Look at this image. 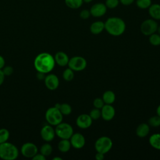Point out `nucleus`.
Masks as SVG:
<instances>
[{
  "instance_id": "obj_36",
  "label": "nucleus",
  "mask_w": 160,
  "mask_h": 160,
  "mask_svg": "<svg viewBox=\"0 0 160 160\" xmlns=\"http://www.w3.org/2000/svg\"><path fill=\"white\" fill-rule=\"evenodd\" d=\"M134 2L135 0H119V2L124 6H129Z\"/></svg>"
},
{
  "instance_id": "obj_13",
  "label": "nucleus",
  "mask_w": 160,
  "mask_h": 160,
  "mask_svg": "<svg viewBox=\"0 0 160 160\" xmlns=\"http://www.w3.org/2000/svg\"><path fill=\"white\" fill-rule=\"evenodd\" d=\"M44 84L46 87L51 91L56 89L59 85V80L58 77L54 74H49L45 76Z\"/></svg>"
},
{
  "instance_id": "obj_20",
  "label": "nucleus",
  "mask_w": 160,
  "mask_h": 160,
  "mask_svg": "<svg viewBox=\"0 0 160 160\" xmlns=\"http://www.w3.org/2000/svg\"><path fill=\"white\" fill-rule=\"evenodd\" d=\"M149 142L154 149L160 150V133H154L149 138Z\"/></svg>"
},
{
  "instance_id": "obj_29",
  "label": "nucleus",
  "mask_w": 160,
  "mask_h": 160,
  "mask_svg": "<svg viewBox=\"0 0 160 160\" xmlns=\"http://www.w3.org/2000/svg\"><path fill=\"white\" fill-rule=\"evenodd\" d=\"M9 136H10L9 132L7 129L6 128L0 129V144L7 142L9 138Z\"/></svg>"
},
{
  "instance_id": "obj_37",
  "label": "nucleus",
  "mask_w": 160,
  "mask_h": 160,
  "mask_svg": "<svg viewBox=\"0 0 160 160\" xmlns=\"http://www.w3.org/2000/svg\"><path fill=\"white\" fill-rule=\"evenodd\" d=\"M32 160H45L46 159V157L44 156H43L42 154H38L37 153L32 158Z\"/></svg>"
},
{
  "instance_id": "obj_8",
  "label": "nucleus",
  "mask_w": 160,
  "mask_h": 160,
  "mask_svg": "<svg viewBox=\"0 0 160 160\" xmlns=\"http://www.w3.org/2000/svg\"><path fill=\"white\" fill-rule=\"evenodd\" d=\"M68 65L74 71H81L86 68L87 61L83 57L76 56L69 59Z\"/></svg>"
},
{
  "instance_id": "obj_32",
  "label": "nucleus",
  "mask_w": 160,
  "mask_h": 160,
  "mask_svg": "<svg viewBox=\"0 0 160 160\" xmlns=\"http://www.w3.org/2000/svg\"><path fill=\"white\" fill-rule=\"evenodd\" d=\"M89 115L91 118L92 120H97L100 117H101V109H98L94 108V109H91Z\"/></svg>"
},
{
  "instance_id": "obj_1",
  "label": "nucleus",
  "mask_w": 160,
  "mask_h": 160,
  "mask_svg": "<svg viewBox=\"0 0 160 160\" xmlns=\"http://www.w3.org/2000/svg\"><path fill=\"white\" fill-rule=\"evenodd\" d=\"M54 58L48 52H41L36 56L34 66L38 72L44 74L50 72L55 66Z\"/></svg>"
},
{
  "instance_id": "obj_10",
  "label": "nucleus",
  "mask_w": 160,
  "mask_h": 160,
  "mask_svg": "<svg viewBox=\"0 0 160 160\" xmlns=\"http://www.w3.org/2000/svg\"><path fill=\"white\" fill-rule=\"evenodd\" d=\"M108 8L104 3L101 2H96L92 4L89 9L91 16L94 18H100L104 16L107 12Z\"/></svg>"
},
{
  "instance_id": "obj_16",
  "label": "nucleus",
  "mask_w": 160,
  "mask_h": 160,
  "mask_svg": "<svg viewBox=\"0 0 160 160\" xmlns=\"http://www.w3.org/2000/svg\"><path fill=\"white\" fill-rule=\"evenodd\" d=\"M54 58L55 62L61 67H64L68 65L69 60L68 54L62 51H59L56 52Z\"/></svg>"
},
{
  "instance_id": "obj_42",
  "label": "nucleus",
  "mask_w": 160,
  "mask_h": 160,
  "mask_svg": "<svg viewBox=\"0 0 160 160\" xmlns=\"http://www.w3.org/2000/svg\"><path fill=\"white\" fill-rule=\"evenodd\" d=\"M156 113H157V115L160 117V104L158 106L156 109Z\"/></svg>"
},
{
  "instance_id": "obj_19",
  "label": "nucleus",
  "mask_w": 160,
  "mask_h": 160,
  "mask_svg": "<svg viewBox=\"0 0 160 160\" xmlns=\"http://www.w3.org/2000/svg\"><path fill=\"white\" fill-rule=\"evenodd\" d=\"M150 131L149 125L146 123H141L136 129V134L139 138L146 137Z\"/></svg>"
},
{
  "instance_id": "obj_33",
  "label": "nucleus",
  "mask_w": 160,
  "mask_h": 160,
  "mask_svg": "<svg viewBox=\"0 0 160 160\" xmlns=\"http://www.w3.org/2000/svg\"><path fill=\"white\" fill-rule=\"evenodd\" d=\"M104 104L105 103L104 102L102 98H95L93 101V106L96 108L101 109Z\"/></svg>"
},
{
  "instance_id": "obj_45",
  "label": "nucleus",
  "mask_w": 160,
  "mask_h": 160,
  "mask_svg": "<svg viewBox=\"0 0 160 160\" xmlns=\"http://www.w3.org/2000/svg\"><path fill=\"white\" fill-rule=\"evenodd\" d=\"M156 32H158V34H159L160 35V26H158V29H157V31H156Z\"/></svg>"
},
{
  "instance_id": "obj_15",
  "label": "nucleus",
  "mask_w": 160,
  "mask_h": 160,
  "mask_svg": "<svg viewBox=\"0 0 160 160\" xmlns=\"http://www.w3.org/2000/svg\"><path fill=\"white\" fill-rule=\"evenodd\" d=\"M101 117L102 118L106 121L112 120L116 114L115 109L111 104H105L102 108L101 109Z\"/></svg>"
},
{
  "instance_id": "obj_17",
  "label": "nucleus",
  "mask_w": 160,
  "mask_h": 160,
  "mask_svg": "<svg viewBox=\"0 0 160 160\" xmlns=\"http://www.w3.org/2000/svg\"><path fill=\"white\" fill-rule=\"evenodd\" d=\"M148 9V13L150 17L157 21L160 20V4L152 3Z\"/></svg>"
},
{
  "instance_id": "obj_30",
  "label": "nucleus",
  "mask_w": 160,
  "mask_h": 160,
  "mask_svg": "<svg viewBox=\"0 0 160 160\" xmlns=\"http://www.w3.org/2000/svg\"><path fill=\"white\" fill-rule=\"evenodd\" d=\"M148 124L149 126L154 128L160 126V117L158 115L151 117L148 120Z\"/></svg>"
},
{
  "instance_id": "obj_44",
  "label": "nucleus",
  "mask_w": 160,
  "mask_h": 160,
  "mask_svg": "<svg viewBox=\"0 0 160 160\" xmlns=\"http://www.w3.org/2000/svg\"><path fill=\"white\" fill-rule=\"evenodd\" d=\"M93 0H83V2L85 3H90L91 2H92Z\"/></svg>"
},
{
  "instance_id": "obj_18",
  "label": "nucleus",
  "mask_w": 160,
  "mask_h": 160,
  "mask_svg": "<svg viewBox=\"0 0 160 160\" xmlns=\"http://www.w3.org/2000/svg\"><path fill=\"white\" fill-rule=\"evenodd\" d=\"M104 22L102 21H96L93 22L89 27L90 32L95 35L101 33L104 30Z\"/></svg>"
},
{
  "instance_id": "obj_23",
  "label": "nucleus",
  "mask_w": 160,
  "mask_h": 160,
  "mask_svg": "<svg viewBox=\"0 0 160 160\" xmlns=\"http://www.w3.org/2000/svg\"><path fill=\"white\" fill-rule=\"evenodd\" d=\"M55 107L58 108L62 115L68 116L72 112V108L71 106L68 103H62V104H56Z\"/></svg>"
},
{
  "instance_id": "obj_27",
  "label": "nucleus",
  "mask_w": 160,
  "mask_h": 160,
  "mask_svg": "<svg viewBox=\"0 0 160 160\" xmlns=\"http://www.w3.org/2000/svg\"><path fill=\"white\" fill-rule=\"evenodd\" d=\"M149 41L154 46H160V35L156 32L151 34L149 36Z\"/></svg>"
},
{
  "instance_id": "obj_21",
  "label": "nucleus",
  "mask_w": 160,
  "mask_h": 160,
  "mask_svg": "<svg viewBox=\"0 0 160 160\" xmlns=\"http://www.w3.org/2000/svg\"><path fill=\"white\" fill-rule=\"evenodd\" d=\"M102 99L105 104H112L115 101L116 96L113 91L111 90H107L103 93Z\"/></svg>"
},
{
  "instance_id": "obj_35",
  "label": "nucleus",
  "mask_w": 160,
  "mask_h": 160,
  "mask_svg": "<svg viewBox=\"0 0 160 160\" xmlns=\"http://www.w3.org/2000/svg\"><path fill=\"white\" fill-rule=\"evenodd\" d=\"M4 74L5 75V76H11L14 71V69L12 68V67L10 66H4V68L2 69Z\"/></svg>"
},
{
  "instance_id": "obj_3",
  "label": "nucleus",
  "mask_w": 160,
  "mask_h": 160,
  "mask_svg": "<svg viewBox=\"0 0 160 160\" xmlns=\"http://www.w3.org/2000/svg\"><path fill=\"white\" fill-rule=\"evenodd\" d=\"M19 156L17 147L11 143L5 142L0 144V158L4 160H14Z\"/></svg>"
},
{
  "instance_id": "obj_7",
  "label": "nucleus",
  "mask_w": 160,
  "mask_h": 160,
  "mask_svg": "<svg viewBox=\"0 0 160 160\" xmlns=\"http://www.w3.org/2000/svg\"><path fill=\"white\" fill-rule=\"evenodd\" d=\"M158 27L157 21L152 18L145 19L142 22L140 26V31L141 33L144 35L149 36L151 34L156 32Z\"/></svg>"
},
{
  "instance_id": "obj_24",
  "label": "nucleus",
  "mask_w": 160,
  "mask_h": 160,
  "mask_svg": "<svg viewBox=\"0 0 160 160\" xmlns=\"http://www.w3.org/2000/svg\"><path fill=\"white\" fill-rule=\"evenodd\" d=\"M64 2L67 7L72 9H79L84 3L83 0H64Z\"/></svg>"
},
{
  "instance_id": "obj_2",
  "label": "nucleus",
  "mask_w": 160,
  "mask_h": 160,
  "mask_svg": "<svg viewBox=\"0 0 160 160\" xmlns=\"http://www.w3.org/2000/svg\"><path fill=\"white\" fill-rule=\"evenodd\" d=\"M104 28L106 32L113 36L122 35L126 30V23L119 17H109L104 22Z\"/></svg>"
},
{
  "instance_id": "obj_43",
  "label": "nucleus",
  "mask_w": 160,
  "mask_h": 160,
  "mask_svg": "<svg viewBox=\"0 0 160 160\" xmlns=\"http://www.w3.org/2000/svg\"><path fill=\"white\" fill-rule=\"evenodd\" d=\"M52 159L53 160H62V158L60 157H54Z\"/></svg>"
},
{
  "instance_id": "obj_28",
  "label": "nucleus",
  "mask_w": 160,
  "mask_h": 160,
  "mask_svg": "<svg viewBox=\"0 0 160 160\" xmlns=\"http://www.w3.org/2000/svg\"><path fill=\"white\" fill-rule=\"evenodd\" d=\"M74 77V71H72L69 68L66 69L62 72V78L66 81H72Z\"/></svg>"
},
{
  "instance_id": "obj_41",
  "label": "nucleus",
  "mask_w": 160,
  "mask_h": 160,
  "mask_svg": "<svg viewBox=\"0 0 160 160\" xmlns=\"http://www.w3.org/2000/svg\"><path fill=\"white\" fill-rule=\"evenodd\" d=\"M44 74H44V73L38 72L37 77H38V78L39 79H44V78H45Z\"/></svg>"
},
{
  "instance_id": "obj_5",
  "label": "nucleus",
  "mask_w": 160,
  "mask_h": 160,
  "mask_svg": "<svg viewBox=\"0 0 160 160\" xmlns=\"http://www.w3.org/2000/svg\"><path fill=\"white\" fill-rule=\"evenodd\" d=\"M112 141L108 136H101L96 139L94 143V148L96 152L104 154L108 152L112 147Z\"/></svg>"
},
{
  "instance_id": "obj_14",
  "label": "nucleus",
  "mask_w": 160,
  "mask_h": 160,
  "mask_svg": "<svg viewBox=\"0 0 160 160\" xmlns=\"http://www.w3.org/2000/svg\"><path fill=\"white\" fill-rule=\"evenodd\" d=\"M92 123V119L88 114H81L78 116L76 120V124L81 129H87L89 128Z\"/></svg>"
},
{
  "instance_id": "obj_26",
  "label": "nucleus",
  "mask_w": 160,
  "mask_h": 160,
  "mask_svg": "<svg viewBox=\"0 0 160 160\" xmlns=\"http://www.w3.org/2000/svg\"><path fill=\"white\" fill-rule=\"evenodd\" d=\"M136 6L141 9H147L152 4V0H135Z\"/></svg>"
},
{
  "instance_id": "obj_40",
  "label": "nucleus",
  "mask_w": 160,
  "mask_h": 160,
  "mask_svg": "<svg viewBox=\"0 0 160 160\" xmlns=\"http://www.w3.org/2000/svg\"><path fill=\"white\" fill-rule=\"evenodd\" d=\"M5 65V60L4 58L0 55V69H2Z\"/></svg>"
},
{
  "instance_id": "obj_4",
  "label": "nucleus",
  "mask_w": 160,
  "mask_h": 160,
  "mask_svg": "<svg viewBox=\"0 0 160 160\" xmlns=\"http://www.w3.org/2000/svg\"><path fill=\"white\" fill-rule=\"evenodd\" d=\"M45 118L49 124L51 126H56L62 122L63 115L58 108L54 106L49 108L46 110Z\"/></svg>"
},
{
  "instance_id": "obj_25",
  "label": "nucleus",
  "mask_w": 160,
  "mask_h": 160,
  "mask_svg": "<svg viewBox=\"0 0 160 160\" xmlns=\"http://www.w3.org/2000/svg\"><path fill=\"white\" fill-rule=\"evenodd\" d=\"M52 152V147L49 143L43 144L40 148V153L45 157L49 156Z\"/></svg>"
},
{
  "instance_id": "obj_39",
  "label": "nucleus",
  "mask_w": 160,
  "mask_h": 160,
  "mask_svg": "<svg viewBox=\"0 0 160 160\" xmlns=\"http://www.w3.org/2000/svg\"><path fill=\"white\" fill-rule=\"evenodd\" d=\"M4 78H5V75L4 74L2 69H0V86L4 82Z\"/></svg>"
},
{
  "instance_id": "obj_22",
  "label": "nucleus",
  "mask_w": 160,
  "mask_h": 160,
  "mask_svg": "<svg viewBox=\"0 0 160 160\" xmlns=\"http://www.w3.org/2000/svg\"><path fill=\"white\" fill-rule=\"evenodd\" d=\"M71 147L70 141L67 139H61L58 144V148L61 152H67Z\"/></svg>"
},
{
  "instance_id": "obj_34",
  "label": "nucleus",
  "mask_w": 160,
  "mask_h": 160,
  "mask_svg": "<svg viewBox=\"0 0 160 160\" xmlns=\"http://www.w3.org/2000/svg\"><path fill=\"white\" fill-rule=\"evenodd\" d=\"M91 16V13L89 9H82L79 12V17L82 19H87Z\"/></svg>"
},
{
  "instance_id": "obj_12",
  "label": "nucleus",
  "mask_w": 160,
  "mask_h": 160,
  "mask_svg": "<svg viewBox=\"0 0 160 160\" xmlns=\"http://www.w3.org/2000/svg\"><path fill=\"white\" fill-rule=\"evenodd\" d=\"M69 141L71 146L75 149H81L83 148L86 143L84 136L79 132L73 133L71 137L69 138Z\"/></svg>"
},
{
  "instance_id": "obj_38",
  "label": "nucleus",
  "mask_w": 160,
  "mask_h": 160,
  "mask_svg": "<svg viewBox=\"0 0 160 160\" xmlns=\"http://www.w3.org/2000/svg\"><path fill=\"white\" fill-rule=\"evenodd\" d=\"M95 159L96 160H103L104 159V154L101 152H97L95 154Z\"/></svg>"
},
{
  "instance_id": "obj_31",
  "label": "nucleus",
  "mask_w": 160,
  "mask_h": 160,
  "mask_svg": "<svg viewBox=\"0 0 160 160\" xmlns=\"http://www.w3.org/2000/svg\"><path fill=\"white\" fill-rule=\"evenodd\" d=\"M108 9H115L120 4L119 0H106L104 2Z\"/></svg>"
},
{
  "instance_id": "obj_6",
  "label": "nucleus",
  "mask_w": 160,
  "mask_h": 160,
  "mask_svg": "<svg viewBox=\"0 0 160 160\" xmlns=\"http://www.w3.org/2000/svg\"><path fill=\"white\" fill-rule=\"evenodd\" d=\"M56 135L61 139H69L74 133L72 126L67 122H60L56 126Z\"/></svg>"
},
{
  "instance_id": "obj_9",
  "label": "nucleus",
  "mask_w": 160,
  "mask_h": 160,
  "mask_svg": "<svg viewBox=\"0 0 160 160\" xmlns=\"http://www.w3.org/2000/svg\"><path fill=\"white\" fill-rule=\"evenodd\" d=\"M38 147L32 142H26L21 148L22 155L28 158H32L38 153Z\"/></svg>"
},
{
  "instance_id": "obj_11",
  "label": "nucleus",
  "mask_w": 160,
  "mask_h": 160,
  "mask_svg": "<svg viewBox=\"0 0 160 160\" xmlns=\"http://www.w3.org/2000/svg\"><path fill=\"white\" fill-rule=\"evenodd\" d=\"M40 134L44 141L50 142L52 141L55 137V129L50 124L45 125L41 128Z\"/></svg>"
}]
</instances>
